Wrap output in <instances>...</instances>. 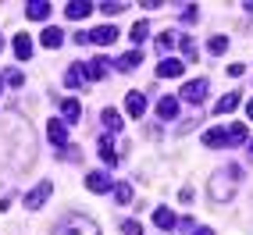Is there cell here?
Returning a JSON list of instances; mask_svg holds the SVG:
<instances>
[{"instance_id":"15","label":"cell","mask_w":253,"mask_h":235,"mask_svg":"<svg viewBox=\"0 0 253 235\" xmlns=\"http://www.w3.org/2000/svg\"><path fill=\"white\" fill-rule=\"evenodd\" d=\"M100 121H104V128H107V136H118V132H122V114H118V111H104V114H100Z\"/></svg>"},{"instance_id":"38","label":"cell","mask_w":253,"mask_h":235,"mask_svg":"<svg viewBox=\"0 0 253 235\" xmlns=\"http://www.w3.org/2000/svg\"><path fill=\"white\" fill-rule=\"evenodd\" d=\"M0 86H4V78H0Z\"/></svg>"},{"instance_id":"35","label":"cell","mask_w":253,"mask_h":235,"mask_svg":"<svg viewBox=\"0 0 253 235\" xmlns=\"http://www.w3.org/2000/svg\"><path fill=\"white\" fill-rule=\"evenodd\" d=\"M246 118H250V121H253V100H250V104H246Z\"/></svg>"},{"instance_id":"32","label":"cell","mask_w":253,"mask_h":235,"mask_svg":"<svg viewBox=\"0 0 253 235\" xmlns=\"http://www.w3.org/2000/svg\"><path fill=\"white\" fill-rule=\"evenodd\" d=\"M100 11H104V14H118V11H125V4H100Z\"/></svg>"},{"instance_id":"5","label":"cell","mask_w":253,"mask_h":235,"mask_svg":"<svg viewBox=\"0 0 253 235\" xmlns=\"http://www.w3.org/2000/svg\"><path fill=\"white\" fill-rule=\"evenodd\" d=\"M46 139L54 146H68V125H64V118H50L46 121Z\"/></svg>"},{"instance_id":"31","label":"cell","mask_w":253,"mask_h":235,"mask_svg":"<svg viewBox=\"0 0 253 235\" xmlns=\"http://www.w3.org/2000/svg\"><path fill=\"white\" fill-rule=\"evenodd\" d=\"M122 232H125V235H143L139 221H122Z\"/></svg>"},{"instance_id":"13","label":"cell","mask_w":253,"mask_h":235,"mask_svg":"<svg viewBox=\"0 0 253 235\" xmlns=\"http://www.w3.org/2000/svg\"><path fill=\"white\" fill-rule=\"evenodd\" d=\"M125 107H128L132 118H143V114H146V96H143V93H128V96H125Z\"/></svg>"},{"instance_id":"30","label":"cell","mask_w":253,"mask_h":235,"mask_svg":"<svg viewBox=\"0 0 253 235\" xmlns=\"http://www.w3.org/2000/svg\"><path fill=\"white\" fill-rule=\"evenodd\" d=\"M178 46H182L185 61H196V46H193V39H178Z\"/></svg>"},{"instance_id":"29","label":"cell","mask_w":253,"mask_h":235,"mask_svg":"<svg viewBox=\"0 0 253 235\" xmlns=\"http://www.w3.org/2000/svg\"><path fill=\"white\" fill-rule=\"evenodd\" d=\"M196 18H200V11H196V4H189V7H182V22H185V25H193Z\"/></svg>"},{"instance_id":"24","label":"cell","mask_w":253,"mask_h":235,"mask_svg":"<svg viewBox=\"0 0 253 235\" xmlns=\"http://www.w3.org/2000/svg\"><path fill=\"white\" fill-rule=\"evenodd\" d=\"M225 50H228V36H211V39H207V54L221 57Z\"/></svg>"},{"instance_id":"2","label":"cell","mask_w":253,"mask_h":235,"mask_svg":"<svg viewBox=\"0 0 253 235\" xmlns=\"http://www.w3.org/2000/svg\"><path fill=\"white\" fill-rule=\"evenodd\" d=\"M246 139V128L243 125H228V128H211L204 132V143L207 146H235V143H243Z\"/></svg>"},{"instance_id":"10","label":"cell","mask_w":253,"mask_h":235,"mask_svg":"<svg viewBox=\"0 0 253 235\" xmlns=\"http://www.w3.org/2000/svg\"><path fill=\"white\" fill-rule=\"evenodd\" d=\"M154 225L164 228V232H171V228H178V217L171 214V207H157L154 210Z\"/></svg>"},{"instance_id":"4","label":"cell","mask_w":253,"mask_h":235,"mask_svg":"<svg viewBox=\"0 0 253 235\" xmlns=\"http://www.w3.org/2000/svg\"><path fill=\"white\" fill-rule=\"evenodd\" d=\"M207 89H211V82L207 78H196V82H185L178 100H185V104H204L207 100Z\"/></svg>"},{"instance_id":"36","label":"cell","mask_w":253,"mask_h":235,"mask_svg":"<svg viewBox=\"0 0 253 235\" xmlns=\"http://www.w3.org/2000/svg\"><path fill=\"white\" fill-rule=\"evenodd\" d=\"M0 50H4V36H0Z\"/></svg>"},{"instance_id":"12","label":"cell","mask_w":253,"mask_h":235,"mask_svg":"<svg viewBox=\"0 0 253 235\" xmlns=\"http://www.w3.org/2000/svg\"><path fill=\"white\" fill-rule=\"evenodd\" d=\"M107 68H111V61H107V57H93V61L86 64V78H93V82H96V78H104Z\"/></svg>"},{"instance_id":"27","label":"cell","mask_w":253,"mask_h":235,"mask_svg":"<svg viewBox=\"0 0 253 235\" xmlns=\"http://www.w3.org/2000/svg\"><path fill=\"white\" fill-rule=\"evenodd\" d=\"M146 32H150V25L146 22H136V25H132V43H143Z\"/></svg>"},{"instance_id":"9","label":"cell","mask_w":253,"mask_h":235,"mask_svg":"<svg viewBox=\"0 0 253 235\" xmlns=\"http://www.w3.org/2000/svg\"><path fill=\"white\" fill-rule=\"evenodd\" d=\"M96 154H100V160H104L107 167L122 160V157L114 154V143H111V136H100V139H96Z\"/></svg>"},{"instance_id":"6","label":"cell","mask_w":253,"mask_h":235,"mask_svg":"<svg viewBox=\"0 0 253 235\" xmlns=\"http://www.w3.org/2000/svg\"><path fill=\"white\" fill-rule=\"evenodd\" d=\"M50 193H54V186H50V182H40V186L25 196V210H40L46 199H50Z\"/></svg>"},{"instance_id":"11","label":"cell","mask_w":253,"mask_h":235,"mask_svg":"<svg viewBox=\"0 0 253 235\" xmlns=\"http://www.w3.org/2000/svg\"><path fill=\"white\" fill-rule=\"evenodd\" d=\"M118 39V29L114 25H104V29H93L89 32V43H100V46H107V43H114Z\"/></svg>"},{"instance_id":"37","label":"cell","mask_w":253,"mask_h":235,"mask_svg":"<svg viewBox=\"0 0 253 235\" xmlns=\"http://www.w3.org/2000/svg\"><path fill=\"white\" fill-rule=\"evenodd\" d=\"M250 157H253V146H250Z\"/></svg>"},{"instance_id":"22","label":"cell","mask_w":253,"mask_h":235,"mask_svg":"<svg viewBox=\"0 0 253 235\" xmlns=\"http://www.w3.org/2000/svg\"><path fill=\"white\" fill-rule=\"evenodd\" d=\"M61 114H64V121H79V118H82V107H79V100H64V104H61Z\"/></svg>"},{"instance_id":"17","label":"cell","mask_w":253,"mask_h":235,"mask_svg":"<svg viewBox=\"0 0 253 235\" xmlns=\"http://www.w3.org/2000/svg\"><path fill=\"white\" fill-rule=\"evenodd\" d=\"M14 57H18V61H29V57H32V39L25 36V32L14 36Z\"/></svg>"},{"instance_id":"8","label":"cell","mask_w":253,"mask_h":235,"mask_svg":"<svg viewBox=\"0 0 253 235\" xmlns=\"http://www.w3.org/2000/svg\"><path fill=\"white\" fill-rule=\"evenodd\" d=\"M64 14H68L72 22H82V18H89V14H93V4H89V0H68Z\"/></svg>"},{"instance_id":"16","label":"cell","mask_w":253,"mask_h":235,"mask_svg":"<svg viewBox=\"0 0 253 235\" xmlns=\"http://www.w3.org/2000/svg\"><path fill=\"white\" fill-rule=\"evenodd\" d=\"M157 114L164 118V121H171V118L178 114V100H175V96H161V100H157Z\"/></svg>"},{"instance_id":"3","label":"cell","mask_w":253,"mask_h":235,"mask_svg":"<svg viewBox=\"0 0 253 235\" xmlns=\"http://www.w3.org/2000/svg\"><path fill=\"white\" fill-rule=\"evenodd\" d=\"M61 235H100V225L86 214H72V221L61 228Z\"/></svg>"},{"instance_id":"20","label":"cell","mask_w":253,"mask_h":235,"mask_svg":"<svg viewBox=\"0 0 253 235\" xmlns=\"http://www.w3.org/2000/svg\"><path fill=\"white\" fill-rule=\"evenodd\" d=\"M239 93H225L221 100H217V104H214V114H228V111H235V107H239Z\"/></svg>"},{"instance_id":"23","label":"cell","mask_w":253,"mask_h":235,"mask_svg":"<svg viewBox=\"0 0 253 235\" xmlns=\"http://www.w3.org/2000/svg\"><path fill=\"white\" fill-rule=\"evenodd\" d=\"M61 43H64V32H61V29H43V46L57 50Z\"/></svg>"},{"instance_id":"25","label":"cell","mask_w":253,"mask_h":235,"mask_svg":"<svg viewBox=\"0 0 253 235\" xmlns=\"http://www.w3.org/2000/svg\"><path fill=\"white\" fill-rule=\"evenodd\" d=\"M114 199H118V203H128V199H132V186H128V182H118V186H114Z\"/></svg>"},{"instance_id":"26","label":"cell","mask_w":253,"mask_h":235,"mask_svg":"<svg viewBox=\"0 0 253 235\" xmlns=\"http://www.w3.org/2000/svg\"><path fill=\"white\" fill-rule=\"evenodd\" d=\"M157 46H161V50H171V46H178V36H175V32H161V36H157Z\"/></svg>"},{"instance_id":"18","label":"cell","mask_w":253,"mask_h":235,"mask_svg":"<svg viewBox=\"0 0 253 235\" xmlns=\"http://www.w3.org/2000/svg\"><path fill=\"white\" fill-rule=\"evenodd\" d=\"M157 75H161V78H178V75H182V61H175V57L161 61V64H157Z\"/></svg>"},{"instance_id":"7","label":"cell","mask_w":253,"mask_h":235,"mask_svg":"<svg viewBox=\"0 0 253 235\" xmlns=\"http://www.w3.org/2000/svg\"><path fill=\"white\" fill-rule=\"evenodd\" d=\"M86 189H89V193H111V189H114V182H111L107 171H93V175L86 178Z\"/></svg>"},{"instance_id":"21","label":"cell","mask_w":253,"mask_h":235,"mask_svg":"<svg viewBox=\"0 0 253 235\" xmlns=\"http://www.w3.org/2000/svg\"><path fill=\"white\" fill-rule=\"evenodd\" d=\"M64 82H68V89H79L82 82H86V68H82V64H72V68L64 72Z\"/></svg>"},{"instance_id":"28","label":"cell","mask_w":253,"mask_h":235,"mask_svg":"<svg viewBox=\"0 0 253 235\" xmlns=\"http://www.w3.org/2000/svg\"><path fill=\"white\" fill-rule=\"evenodd\" d=\"M4 82H7V86H11V89H18V86H22V82H25V75H22V72H14V68H11V72L4 75Z\"/></svg>"},{"instance_id":"1","label":"cell","mask_w":253,"mask_h":235,"mask_svg":"<svg viewBox=\"0 0 253 235\" xmlns=\"http://www.w3.org/2000/svg\"><path fill=\"white\" fill-rule=\"evenodd\" d=\"M239 182H243L239 164L221 167V171L211 178V199H214V203H225V199H232V196H235V189H239Z\"/></svg>"},{"instance_id":"33","label":"cell","mask_w":253,"mask_h":235,"mask_svg":"<svg viewBox=\"0 0 253 235\" xmlns=\"http://www.w3.org/2000/svg\"><path fill=\"white\" fill-rule=\"evenodd\" d=\"M243 72H246L243 64H228V75H232V78H243Z\"/></svg>"},{"instance_id":"19","label":"cell","mask_w":253,"mask_h":235,"mask_svg":"<svg viewBox=\"0 0 253 235\" xmlns=\"http://www.w3.org/2000/svg\"><path fill=\"white\" fill-rule=\"evenodd\" d=\"M46 14H50V4H46V0H32V4L25 7V18H32V22H43Z\"/></svg>"},{"instance_id":"14","label":"cell","mask_w":253,"mask_h":235,"mask_svg":"<svg viewBox=\"0 0 253 235\" xmlns=\"http://www.w3.org/2000/svg\"><path fill=\"white\" fill-rule=\"evenodd\" d=\"M139 61H143L139 50H128V54H122V57L114 61V68H118V72H132V68H139Z\"/></svg>"},{"instance_id":"34","label":"cell","mask_w":253,"mask_h":235,"mask_svg":"<svg viewBox=\"0 0 253 235\" xmlns=\"http://www.w3.org/2000/svg\"><path fill=\"white\" fill-rule=\"evenodd\" d=\"M193 235H214V228H196Z\"/></svg>"}]
</instances>
